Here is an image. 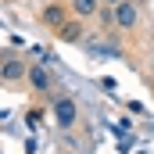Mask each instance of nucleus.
Listing matches in <instances>:
<instances>
[{"mask_svg":"<svg viewBox=\"0 0 154 154\" xmlns=\"http://www.w3.org/2000/svg\"><path fill=\"white\" fill-rule=\"evenodd\" d=\"M136 18H140V11H136L133 0H118V4H115V22L122 25V29H133Z\"/></svg>","mask_w":154,"mask_h":154,"instance_id":"3","label":"nucleus"},{"mask_svg":"<svg viewBox=\"0 0 154 154\" xmlns=\"http://www.w3.org/2000/svg\"><path fill=\"white\" fill-rule=\"evenodd\" d=\"M25 72H29V65L22 57H4L0 61V79L4 82H18V79H25Z\"/></svg>","mask_w":154,"mask_h":154,"instance_id":"2","label":"nucleus"},{"mask_svg":"<svg viewBox=\"0 0 154 154\" xmlns=\"http://www.w3.org/2000/svg\"><path fill=\"white\" fill-rule=\"evenodd\" d=\"M25 79H29V86H32V90H50V72H47L43 65H29Z\"/></svg>","mask_w":154,"mask_h":154,"instance_id":"4","label":"nucleus"},{"mask_svg":"<svg viewBox=\"0 0 154 154\" xmlns=\"http://www.w3.org/2000/svg\"><path fill=\"white\" fill-rule=\"evenodd\" d=\"M57 36L65 39V43H79V36H82V25H75V22H65V25L57 29Z\"/></svg>","mask_w":154,"mask_h":154,"instance_id":"5","label":"nucleus"},{"mask_svg":"<svg viewBox=\"0 0 154 154\" xmlns=\"http://www.w3.org/2000/svg\"><path fill=\"white\" fill-rule=\"evenodd\" d=\"M72 11L79 18H90V14H97V0H72Z\"/></svg>","mask_w":154,"mask_h":154,"instance_id":"7","label":"nucleus"},{"mask_svg":"<svg viewBox=\"0 0 154 154\" xmlns=\"http://www.w3.org/2000/svg\"><path fill=\"white\" fill-rule=\"evenodd\" d=\"M75 118H79V104L72 97H57V100H54V122H57L61 129H72Z\"/></svg>","mask_w":154,"mask_h":154,"instance_id":"1","label":"nucleus"},{"mask_svg":"<svg viewBox=\"0 0 154 154\" xmlns=\"http://www.w3.org/2000/svg\"><path fill=\"white\" fill-rule=\"evenodd\" d=\"M43 22H47L50 29H61V25H65V11L54 4V7H47V11H43Z\"/></svg>","mask_w":154,"mask_h":154,"instance_id":"6","label":"nucleus"},{"mask_svg":"<svg viewBox=\"0 0 154 154\" xmlns=\"http://www.w3.org/2000/svg\"><path fill=\"white\" fill-rule=\"evenodd\" d=\"M104 4H118V0H104Z\"/></svg>","mask_w":154,"mask_h":154,"instance_id":"8","label":"nucleus"}]
</instances>
